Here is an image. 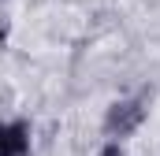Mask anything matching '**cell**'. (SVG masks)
<instances>
[{
  "label": "cell",
  "mask_w": 160,
  "mask_h": 156,
  "mask_svg": "<svg viewBox=\"0 0 160 156\" xmlns=\"http://www.w3.org/2000/svg\"><path fill=\"white\" fill-rule=\"evenodd\" d=\"M145 119V97H130V100H116L104 115V134L108 138H127L142 126Z\"/></svg>",
  "instance_id": "1"
},
{
  "label": "cell",
  "mask_w": 160,
  "mask_h": 156,
  "mask_svg": "<svg viewBox=\"0 0 160 156\" xmlns=\"http://www.w3.org/2000/svg\"><path fill=\"white\" fill-rule=\"evenodd\" d=\"M30 126L26 123H0V156H26Z\"/></svg>",
  "instance_id": "2"
},
{
  "label": "cell",
  "mask_w": 160,
  "mask_h": 156,
  "mask_svg": "<svg viewBox=\"0 0 160 156\" xmlns=\"http://www.w3.org/2000/svg\"><path fill=\"white\" fill-rule=\"evenodd\" d=\"M97 156H123V149L116 145V141H108V145H104V149H101Z\"/></svg>",
  "instance_id": "3"
}]
</instances>
